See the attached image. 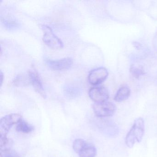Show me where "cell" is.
<instances>
[{
  "label": "cell",
  "instance_id": "obj_7",
  "mask_svg": "<svg viewBox=\"0 0 157 157\" xmlns=\"http://www.w3.org/2000/svg\"><path fill=\"white\" fill-rule=\"evenodd\" d=\"M46 63L52 69L63 71L69 69L71 67L73 64V60L71 58L67 57L56 60L48 59Z\"/></svg>",
  "mask_w": 157,
  "mask_h": 157
},
{
  "label": "cell",
  "instance_id": "obj_5",
  "mask_svg": "<svg viewBox=\"0 0 157 157\" xmlns=\"http://www.w3.org/2000/svg\"><path fill=\"white\" fill-rule=\"evenodd\" d=\"M108 76V71L104 67L94 69L90 72L88 77L89 82L92 85H97L103 82Z\"/></svg>",
  "mask_w": 157,
  "mask_h": 157
},
{
  "label": "cell",
  "instance_id": "obj_15",
  "mask_svg": "<svg viewBox=\"0 0 157 157\" xmlns=\"http://www.w3.org/2000/svg\"><path fill=\"white\" fill-rule=\"evenodd\" d=\"M13 83L14 85L18 86H25L31 84L29 75L28 74L26 76L24 75H18L13 81Z\"/></svg>",
  "mask_w": 157,
  "mask_h": 157
},
{
  "label": "cell",
  "instance_id": "obj_13",
  "mask_svg": "<svg viewBox=\"0 0 157 157\" xmlns=\"http://www.w3.org/2000/svg\"><path fill=\"white\" fill-rule=\"evenodd\" d=\"M89 144L83 140L78 139L75 140L73 143V149L76 153H79L89 146Z\"/></svg>",
  "mask_w": 157,
  "mask_h": 157
},
{
  "label": "cell",
  "instance_id": "obj_3",
  "mask_svg": "<svg viewBox=\"0 0 157 157\" xmlns=\"http://www.w3.org/2000/svg\"><path fill=\"white\" fill-rule=\"evenodd\" d=\"M22 120V117L19 114H11L2 117L0 122L1 137L7 136V135L11 127L18 124Z\"/></svg>",
  "mask_w": 157,
  "mask_h": 157
},
{
  "label": "cell",
  "instance_id": "obj_12",
  "mask_svg": "<svg viewBox=\"0 0 157 157\" xmlns=\"http://www.w3.org/2000/svg\"><path fill=\"white\" fill-rule=\"evenodd\" d=\"M97 154V150L94 146L89 145L82 150L78 155L79 157H94Z\"/></svg>",
  "mask_w": 157,
  "mask_h": 157
},
{
  "label": "cell",
  "instance_id": "obj_16",
  "mask_svg": "<svg viewBox=\"0 0 157 157\" xmlns=\"http://www.w3.org/2000/svg\"><path fill=\"white\" fill-rule=\"evenodd\" d=\"M1 157H19V156L14 151H10L9 152L1 153Z\"/></svg>",
  "mask_w": 157,
  "mask_h": 157
},
{
  "label": "cell",
  "instance_id": "obj_1",
  "mask_svg": "<svg viewBox=\"0 0 157 157\" xmlns=\"http://www.w3.org/2000/svg\"><path fill=\"white\" fill-rule=\"evenodd\" d=\"M145 133V122L142 117L135 119L133 125L127 134L125 139L126 145L129 148L134 147L136 143L142 140Z\"/></svg>",
  "mask_w": 157,
  "mask_h": 157
},
{
  "label": "cell",
  "instance_id": "obj_11",
  "mask_svg": "<svg viewBox=\"0 0 157 157\" xmlns=\"http://www.w3.org/2000/svg\"><path fill=\"white\" fill-rule=\"evenodd\" d=\"M16 129L18 132L28 134L34 130V127L24 120H22L17 124Z\"/></svg>",
  "mask_w": 157,
  "mask_h": 157
},
{
  "label": "cell",
  "instance_id": "obj_8",
  "mask_svg": "<svg viewBox=\"0 0 157 157\" xmlns=\"http://www.w3.org/2000/svg\"><path fill=\"white\" fill-rule=\"evenodd\" d=\"M28 74L31 84L33 85L35 90L44 98H45L46 94L44 90L42 80L37 71L35 70H31L29 71Z\"/></svg>",
  "mask_w": 157,
  "mask_h": 157
},
{
  "label": "cell",
  "instance_id": "obj_2",
  "mask_svg": "<svg viewBox=\"0 0 157 157\" xmlns=\"http://www.w3.org/2000/svg\"><path fill=\"white\" fill-rule=\"evenodd\" d=\"M94 112L96 116L99 117H106L113 116L117 110L114 104L111 102L94 103L93 105Z\"/></svg>",
  "mask_w": 157,
  "mask_h": 157
},
{
  "label": "cell",
  "instance_id": "obj_10",
  "mask_svg": "<svg viewBox=\"0 0 157 157\" xmlns=\"http://www.w3.org/2000/svg\"><path fill=\"white\" fill-rule=\"evenodd\" d=\"M13 141L7 136L0 137V147L1 153L9 152L11 151Z\"/></svg>",
  "mask_w": 157,
  "mask_h": 157
},
{
  "label": "cell",
  "instance_id": "obj_14",
  "mask_svg": "<svg viewBox=\"0 0 157 157\" xmlns=\"http://www.w3.org/2000/svg\"><path fill=\"white\" fill-rule=\"evenodd\" d=\"M130 72L132 76L136 78H138L140 76H143L145 72L141 66L133 64L130 67Z\"/></svg>",
  "mask_w": 157,
  "mask_h": 157
},
{
  "label": "cell",
  "instance_id": "obj_6",
  "mask_svg": "<svg viewBox=\"0 0 157 157\" xmlns=\"http://www.w3.org/2000/svg\"><path fill=\"white\" fill-rule=\"evenodd\" d=\"M89 94L90 99L95 103L106 101L109 98V91L104 87L91 88L89 91Z\"/></svg>",
  "mask_w": 157,
  "mask_h": 157
},
{
  "label": "cell",
  "instance_id": "obj_4",
  "mask_svg": "<svg viewBox=\"0 0 157 157\" xmlns=\"http://www.w3.org/2000/svg\"><path fill=\"white\" fill-rule=\"evenodd\" d=\"M43 30L44 32L43 41L46 45L54 49H60L63 47L62 41L53 33L50 27L44 25Z\"/></svg>",
  "mask_w": 157,
  "mask_h": 157
},
{
  "label": "cell",
  "instance_id": "obj_9",
  "mask_svg": "<svg viewBox=\"0 0 157 157\" xmlns=\"http://www.w3.org/2000/svg\"><path fill=\"white\" fill-rule=\"evenodd\" d=\"M130 89L127 85L120 87L114 97V100L117 102H121L128 99L130 95Z\"/></svg>",
  "mask_w": 157,
  "mask_h": 157
},
{
  "label": "cell",
  "instance_id": "obj_17",
  "mask_svg": "<svg viewBox=\"0 0 157 157\" xmlns=\"http://www.w3.org/2000/svg\"><path fill=\"white\" fill-rule=\"evenodd\" d=\"M4 78V76H3V73L2 72H1V85H2V82H3V79Z\"/></svg>",
  "mask_w": 157,
  "mask_h": 157
}]
</instances>
